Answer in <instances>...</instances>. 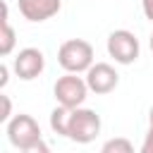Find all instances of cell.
Segmentation results:
<instances>
[{"mask_svg":"<svg viewBox=\"0 0 153 153\" xmlns=\"http://www.w3.org/2000/svg\"><path fill=\"white\" fill-rule=\"evenodd\" d=\"M5 131H7V139L14 148L24 151V153H48V143L43 141V134H41V127L38 122L26 115V112H19V115H12L10 122L5 124Z\"/></svg>","mask_w":153,"mask_h":153,"instance_id":"6da1fadb","label":"cell"},{"mask_svg":"<svg viewBox=\"0 0 153 153\" xmlns=\"http://www.w3.org/2000/svg\"><path fill=\"white\" fill-rule=\"evenodd\" d=\"M98 134H100V117H98L96 110L84 108V105L69 110L65 139H69L74 143H91Z\"/></svg>","mask_w":153,"mask_h":153,"instance_id":"7a4b0ae2","label":"cell"},{"mask_svg":"<svg viewBox=\"0 0 153 153\" xmlns=\"http://www.w3.org/2000/svg\"><path fill=\"white\" fill-rule=\"evenodd\" d=\"M57 62L65 72L81 74L93 65V45L84 38H69L57 48Z\"/></svg>","mask_w":153,"mask_h":153,"instance_id":"3957f363","label":"cell"},{"mask_svg":"<svg viewBox=\"0 0 153 153\" xmlns=\"http://www.w3.org/2000/svg\"><path fill=\"white\" fill-rule=\"evenodd\" d=\"M88 84H86V76H79L74 72H65L62 76H57L55 86H53V96L57 100V105H65V108H79L86 103L88 98Z\"/></svg>","mask_w":153,"mask_h":153,"instance_id":"277c9868","label":"cell"},{"mask_svg":"<svg viewBox=\"0 0 153 153\" xmlns=\"http://www.w3.org/2000/svg\"><path fill=\"white\" fill-rule=\"evenodd\" d=\"M108 55L117 62V65H131L139 60V53H141V45H139V38L129 31V29H115L110 36H108Z\"/></svg>","mask_w":153,"mask_h":153,"instance_id":"5b68a950","label":"cell"},{"mask_svg":"<svg viewBox=\"0 0 153 153\" xmlns=\"http://www.w3.org/2000/svg\"><path fill=\"white\" fill-rule=\"evenodd\" d=\"M12 69H14V74L22 81H33L45 69V55H43V50H38V48H22L14 55Z\"/></svg>","mask_w":153,"mask_h":153,"instance_id":"8992f818","label":"cell"},{"mask_svg":"<svg viewBox=\"0 0 153 153\" xmlns=\"http://www.w3.org/2000/svg\"><path fill=\"white\" fill-rule=\"evenodd\" d=\"M84 74H86V84H88L91 93H96V96H105V93L115 91L120 84L117 69L108 62H93Z\"/></svg>","mask_w":153,"mask_h":153,"instance_id":"52a82bcc","label":"cell"},{"mask_svg":"<svg viewBox=\"0 0 153 153\" xmlns=\"http://www.w3.org/2000/svg\"><path fill=\"white\" fill-rule=\"evenodd\" d=\"M17 5L29 22H45L62 10V0H17Z\"/></svg>","mask_w":153,"mask_h":153,"instance_id":"ba28073f","label":"cell"},{"mask_svg":"<svg viewBox=\"0 0 153 153\" xmlns=\"http://www.w3.org/2000/svg\"><path fill=\"white\" fill-rule=\"evenodd\" d=\"M14 43H17V33L10 24V10L7 5H2V33H0V55L7 57L12 50H14Z\"/></svg>","mask_w":153,"mask_h":153,"instance_id":"9c48e42d","label":"cell"},{"mask_svg":"<svg viewBox=\"0 0 153 153\" xmlns=\"http://www.w3.org/2000/svg\"><path fill=\"white\" fill-rule=\"evenodd\" d=\"M69 110L72 108H65V105H57L53 112H50V129L60 136L67 134V120H69Z\"/></svg>","mask_w":153,"mask_h":153,"instance_id":"30bf717a","label":"cell"},{"mask_svg":"<svg viewBox=\"0 0 153 153\" xmlns=\"http://www.w3.org/2000/svg\"><path fill=\"white\" fill-rule=\"evenodd\" d=\"M103 153H134V143L124 136H115V139H108L103 146H100Z\"/></svg>","mask_w":153,"mask_h":153,"instance_id":"8fae6325","label":"cell"},{"mask_svg":"<svg viewBox=\"0 0 153 153\" xmlns=\"http://www.w3.org/2000/svg\"><path fill=\"white\" fill-rule=\"evenodd\" d=\"M0 103H2V112H0V122L2 124H7L10 122V117H12V100H10V96H0Z\"/></svg>","mask_w":153,"mask_h":153,"instance_id":"7c38bea8","label":"cell"},{"mask_svg":"<svg viewBox=\"0 0 153 153\" xmlns=\"http://www.w3.org/2000/svg\"><path fill=\"white\" fill-rule=\"evenodd\" d=\"M141 153H153V127H151V124H148V131H146V136H143Z\"/></svg>","mask_w":153,"mask_h":153,"instance_id":"4fadbf2b","label":"cell"},{"mask_svg":"<svg viewBox=\"0 0 153 153\" xmlns=\"http://www.w3.org/2000/svg\"><path fill=\"white\" fill-rule=\"evenodd\" d=\"M141 10H143V17L153 22V0H141Z\"/></svg>","mask_w":153,"mask_h":153,"instance_id":"5bb4252c","label":"cell"},{"mask_svg":"<svg viewBox=\"0 0 153 153\" xmlns=\"http://www.w3.org/2000/svg\"><path fill=\"white\" fill-rule=\"evenodd\" d=\"M7 81H10V67L2 62V65H0V86L5 88V86H7Z\"/></svg>","mask_w":153,"mask_h":153,"instance_id":"9a60e30c","label":"cell"},{"mask_svg":"<svg viewBox=\"0 0 153 153\" xmlns=\"http://www.w3.org/2000/svg\"><path fill=\"white\" fill-rule=\"evenodd\" d=\"M148 124H151V127H153V108H151V110H148Z\"/></svg>","mask_w":153,"mask_h":153,"instance_id":"2e32d148","label":"cell"},{"mask_svg":"<svg viewBox=\"0 0 153 153\" xmlns=\"http://www.w3.org/2000/svg\"><path fill=\"white\" fill-rule=\"evenodd\" d=\"M151 50H153V33H151Z\"/></svg>","mask_w":153,"mask_h":153,"instance_id":"e0dca14e","label":"cell"}]
</instances>
